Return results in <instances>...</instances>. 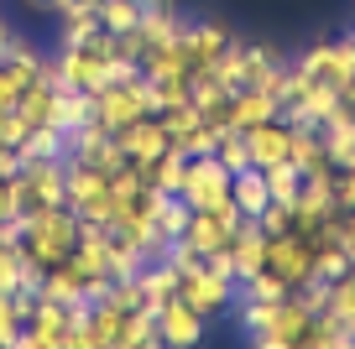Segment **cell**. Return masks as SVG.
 Instances as JSON below:
<instances>
[{"instance_id":"cell-6","label":"cell","mask_w":355,"mask_h":349,"mask_svg":"<svg viewBox=\"0 0 355 349\" xmlns=\"http://www.w3.org/2000/svg\"><path fill=\"white\" fill-rule=\"evenodd\" d=\"M230 183L235 177L220 167V156H189V177H183V204L193 214H209V208H225L230 204Z\"/></svg>"},{"instance_id":"cell-19","label":"cell","mask_w":355,"mask_h":349,"mask_svg":"<svg viewBox=\"0 0 355 349\" xmlns=\"http://www.w3.org/2000/svg\"><path fill=\"white\" fill-rule=\"evenodd\" d=\"M94 120V94L89 89H58V99H53V125L58 131H78V125H89Z\"/></svg>"},{"instance_id":"cell-24","label":"cell","mask_w":355,"mask_h":349,"mask_svg":"<svg viewBox=\"0 0 355 349\" xmlns=\"http://www.w3.org/2000/svg\"><path fill=\"white\" fill-rule=\"evenodd\" d=\"M266 172V188H272V198H277V204H293V198L303 193V172L293 162H277V167H261Z\"/></svg>"},{"instance_id":"cell-11","label":"cell","mask_w":355,"mask_h":349,"mask_svg":"<svg viewBox=\"0 0 355 349\" xmlns=\"http://www.w3.org/2000/svg\"><path fill=\"white\" fill-rule=\"evenodd\" d=\"M230 26L225 21H183V32H178V47L189 53V63H193V73H204V68L214 63V57L225 53V42H230Z\"/></svg>"},{"instance_id":"cell-18","label":"cell","mask_w":355,"mask_h":349,"mask_svg":"<svg viewBox=\"0 0 355 349\" xmlns=\"http://www.w3.org/2000/svg\"><path fill=\"white\" fill-rule=\"evenodd\" d=\"M230 204L241 208L245 219H256L266 204H272V188H266V172H261V167H245V172H235V183H230Z\"/></svg>"},{"instance_id":"cell-27","label":"cell","mask_w":355,"mask_h":349,"mask_svg":"<svg viewBox=\"0 0 355 349\" xmlns=\"http://www.w3.org/2000/svg\"><path fill=\"white\" fill-rule=\"evenodd\" d=\"M21 334V318L11 307V292H0V349H11V339Z\"/></svg>"},{"instance_id":"cell-28","label":"cell","mask_w":355,"mask_h":349,"mask_svg":"<svg viewBox=\"0 0 355 349\" xmlns=\"http://www.w3.org/2000/svg\"><path fill=\"white\" fill-rule=\"evenodd\" d=\"M11 349H63V339H47V334H37V328H21V334L11 339Z\"/></svg>"},{"instance_id":"cell-34","label":"cell","mask_w":355,"mask_h":349,"mask_svg":"<svg viewBox=\"0 0 355 349\" xmlns=\"http://www.w3.org/2000/svg\"><path fill=\"white\" fill-rule=\"evenodd\" d=\"M110 349H131V344H110Z\"/></svg>"},{"instance_id":"cell-17","label":"cell","mask_w":355,"mask_h":349,"mask_svg":"<svg viewBox=\"0 0 355 349\" xmlns=\"http://www.w3.org/2000/svg\"><path fill=\"white\" fill-rule=\"evenodd\" d=\"M178 32H183V16L173 11V0H141V37H146V47L178 42Z\"/></svg>"},{"instance_id":"cell-4","label":"cell","mask_w":355,"mask_h":349,"mask_svg":"<svg viewBox=\"0 0 355 349\" xmlns=\"http://www.w3.org/2000/svg\"><path fill=\"white\" fill-rule=\"evenodd\" d=\"M266 271L282 276L288 292L313 282V235L309 229H288V235H272L266 240Z\"/></svg>"},{"instance_id":"cell-25","label":"cell","mask_w":355,"mask_h":349,"mask_svg":"<svg viewBox=\"0 0 355 349\" xmlns=\"http://www.w3.org/2000/svg\"><path fill=\"white\" fill-rule=\"evenodd\" d=\"M282 297H288V287H282V276H272V271H256V276L241 282V303H282Z\"/></svg>"},{"instance_id":"cell-12","label":"cell","mask_w":355,"mask_h":349,"mask_svg":"<svg viewBox=\"0 0 355 349\" xmlns=\"http://www.w3.org/2000/svg\"><path fill=\"white\" fill-rule=\"evenodd\" d=\"M245 146H251L256 167H277V162H288V152H293V125L282 120V115H272V120L245 131Z\"/></svg>"},{"instance_id":"cell-5","label":"cell","mask_w":355,"mask_h":349,"mask_svg":"<svg viewBox=\"0 0 355 349\" xmlns=\"http://www.w3.org/2000/svg\"><path fill=\"white\" fill-rule=\"evenodd\" d=\"M78 219H94V224H110L115 219V198H110V177L94 172L84 162H68V204Z\"/></svg>"},{"instance_id":"cell-2","label":"cell","mask_w":355,"mask_h":349,"mask_svg":"<svg viewBox=\"0 0 355 349\" xmlns=\"http://www.w3.org/2000/svg\"><path fill=\"white\" fill-rule=\"evenodd\" d=\"M277 63H282L277 47H266V42H245V37H230V42H225V53L209 63V73L235 94V89H256Z\"/></svg>"},{"instance_id":"cell-31","label":"cell","mask_w":355,"mask_h":349,"mask_svg":"<svg viewBox=\"0 0 355 349\" xmlns=\"http://www.w3.org/2000/svg\"><path fill=\"white\" fill-rule=\"evenodd\" d=\"M11 47H16V32L6 21H0V63H6V57H11Z\"/></svg>"},{"instance_id":"cell-1","label":"cell","mask_w":355,"mask_h":349,"mask_svg":"<svg viewBox=\"0 0 355 349\" xmlns=\"http://www.w3.org/2000/svg\"><path fill=\"white\" fill-rule=\"evenodd\" d=\"M73 245H78V214H73V208H37V214L26 219L21 256L37 261L42 271L63 266L68 256H73Z\"/></svg>"},{"instance_id":"cell-21","label":"cell","mask_w":355,"mask_h":349,"mask_svg":"<svg viewBox=\"0 0 355 349\" xmlns=\"http://www.w3.org/2000/svg\"><path fill=\"white\" fill-rule=\"evenodd\" d=\"M16 152H21V162H42V156H68V136L58 131V125H32V136H26Z\"/></svg>"},{"instance_id":"cell-23","label":"cell","mask_w":355,"mask_h":349,"mask_svg":"<svg viewBox=\"0 0 355 349\" xmlns=\"http://www.w3.org/2000/svg\"><path fill=\"white\" fill-rule=\"evenodd\" d=\"M214 156H220V167L225 172H245V167H256L251 162V146H245V131H220V146H214Z\"/></svg>"},{"instance_id":"cell-10","label":"cell","mask_w":355,"mask_h":349,"mask_svg":"<svg viewBox=\"0 0 355 349\" xmlns=\"http://www.w3.org/2000/svg\"><path fill=\"white\" fill-rule=\"evenodd\" d=\"M157 339H162L167 349H199L204 313H199V307H189L183 297H173L167 307H157Z\"/></svg>"},{"instance_id":"cell-30","label":"cell","mask_w":355,"mask_h":349,"mask_svg":"<svg viewBox=\"0 0 355 349\" xmlns=\"http://www.w3.org/2000/svg\"><path fill=\"white\" fill-rule=\"evenodd\" d=\"M63 349H100V344H94V339H89L84 328H73V334L63 339Z\"/></svg>"},{"instance_id":"cell-22","label":"cell","mask_w":355,"mask_h":349,"mask_svg":"<svg viewBox=\"0 0 355 349\" xmlns=\"http://www.w3.org/2000/svg\"><path fill=\"white\" fill-rule=\"evenodd\" d=\"M324 318H334L340 328L355 334V271L340 276V282H329V307H324Z\"/></svg>"},{"instance_id":"cell-8","label":"cell","mask_w":355,"mask_h":349,"mask_svg":"<svg viewBox=\"0 0 355 349\" xmlns=\"http://www.w3.org/2000/svg\"><path fill=\"white\" fill-rule=\"evenodd\" d=\"M298 68H303L309 78H319V84L345 89V78L355 73V37H340V42H319V47H309V53L298 57Z\"/></svg>"},{"instance_id":"cell-14","label":"cell","mask_w":355,"mask_h":349,"mask_svg":"<svg viewBox=\"0 0 355 349\" xmlns=\"http://www.w3.org/2000/svg\"><path fill=\"white\" fill-rule=\"evenodd\" d=\"M313 318H319V313H309V307H303V297H298V292H288L282 303H272L266 334H272V339H282V344H303V334L313 328Z\"/></svg>"},{"instance_id":"cell-16","label":"cell","mask_w":355,"mask_h":349,"mask_svg":"<svg viewBox=\"0 0 355 349\" xmlns=\"http://www.w3.org/2000/svg\"><path fill=\"white\" fill-rule=\"evenodd\" d=\"M230 261H235V282H245V276L266 271V235L256 229V219H245V224L235 229V240H230Z\"/></svg>"},{"instance_id":"cell-29","label":"cell","mask_w":355,"mask_h":349,"mask_svg":"<svg viewBox=\"0 0 355 349\" xmlns=\"http://www.w3.org/2000/svg\"><path fill=\"white\" fill-rule=\"evenodd\" d=\"M21 214V193H16V177H0V219Z\"/></svg>"},{"instance_id":"cell-15","label":"cell","mask_w":355,"mask_h":349,"mask_svg":"<svg viewBox=\"0 0 355 349\" xmlns=\"http://www.w3.org/2000/svg\"><path fill=\"white\" fill-rule=\"evenodd\" d=\"M319 136H324V152H329L334 172H340V167H355V109L350 105L334 109L329 120L319 125Z\"/></svg>"},{"instance_id":"cell-13","label":"cell","mask_w":355,"mask_h":349,"mask_svg":"<svg viewBox=\"0 0 355 349\" xmlns=\"http://www.w3.org/2000/svg\"><path fill=\"white\" fill-rule=\"evenodd\" d=\"M277 115V99L266 89H235L230 105H225V131H251V125L272 120Z\"/></svg>"},{"instance_id":"cell-33","label":"cell","mask_w":355,"mask_h":349,"mask_svg":"<svg viewBox=\"0 0 355 349\" xmlns=\"http://www.w3.org/2000/svg\"><path fill=\"white\" fill-rule=\"evenodd\" d=\"M136 349H167V344H162V339H146V344H136Z\"/></svg>"},{"instance_id":"cell-7","label":"cell","mask_w":355,"mask_h":349,"mask_svg":"<svg viewBox=\"0 0 355 349\" xmlns=\"http://www.w3.org/2000/svg\"><path fill=\"white\" fill-rule=\"evenodd\" d=\"M178 297L209 318V313H230L235 297H241V287H235L230 276L209 271V266H193V271H183V282H178Z\"/></svg>"},{"instance_id":"cell-20","label":"cell","mask_w":355,"mask_h":349,"mask_svg":"<svg viewBox=\"0 0 355 349\" xmlns=\"http://www.w3.org/2000/svg\"><path fill=\"white\" fill-rule=\"evenodd\" d=\"M94 16H100L105 32H136L141 26V0H94Z\"/></svg>"},{"instance_id":"cell-26","label":"cell","mask_w":355,"mask_h":349,"mask_svg":"<svg viewBox=\"0 0 355 349\" xmlns=\"http://www.w3.org/2000/svg\"><path fill=\"white\" fill-rule=\"evenodd\" d=\"M256 229H261L266 240H272V235H288V229H298V219H293V204H277V198H272V204L256 214Z\"/></svg>"},{"instance_id":"cell-32","label":"cell","mask_w":355,"mask_h":349,"mask_svg":"<svg viewBox=\"0 0 355 349\" xmlns=\"http://www.w3.org/2000/svg\"><path fill=\"white\" fill-rule=\"evenodd\" d=\"M251 349H298V344H282V339H272V334H261V339H251Z\"/></svg>"},{"instance_id":"cell-3","label":"cell","mask_w":355,"mask_h":349,"mask_svg":"<svg viewBox=\"0 0 355 349\" xmlns=\"http://www.w3.org/2000/svg\"><path fill=\"white\" fill-rule=\"evenodd\" d=\"M16 193H21V214H37V208H63L68 204V156L21 162V172H16Z\"/></svg>"},{"instance_id":"cell-9","label":"cell","mask_w":355,"mask_h":349,"mask_svg":"<svg viewBox=\"0 0 355 349\" xmlns=\"http://www.w3.org/2000/svg\"><path fill=\"white\" fill-rule=\"evenodd\" d=\"M115 146L125 152V162H157V156L173 146V136H167V125H162V115H141V120H131L125 131H115Z\"/></svg>"}]
</instances>
